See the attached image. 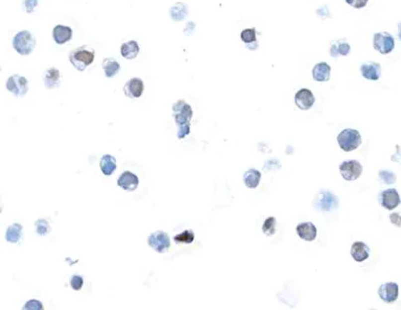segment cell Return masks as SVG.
<instances>
[{
  "label": "cell",
  "mask_w": 401,
  "mask_h": 310,
  "mask_svg": "<svg viewBox=\"0 0 401 310\" xmlns=\"http://www.w3.org/2000/svg\"><path fill=\"white\" fill-rule=\"evenodd\" d=\"M350 45H349L345 40H336L332 41L330 45V56L336 59L338 56H347L350 53Z\"/></svg>",
  "instance_id": "603a6c76"
},
{
  "label": "cell",
  "mask_w": 401,
  "mask_h": 310,
  "mask_svg": "<svg viewBox=\"0 0 401 310\" xmlns=\"http://www.w3.org/2000/svg\"><path fill=\"white\" fill-rule=\"evenodd\" d=\"M95 50L90 46H80L69 54V61L73 66L79 70L84 71L94 62Z\"/></svg>",
  "instance_id": "6da1fadb"
},
{
  "label": "cell",
  "mask_w": 401,
  "mask_h": 310,
  "mask_svg": "<svg viewBox=\"0 0 401 310\" xmlns=\"http://www.w3.org/2000/svg\"><path fill=\"white\" fill-rule=\"evenodd\" d=\"M331 68L325 62L318 63L313 68V78L316 81H328L330 79Z\"/></svg>",
  "instance_id": "ffe728a7"
},
{
  "label": "cell",
  "mask_w": 401,
  "mask_h": 310,
  "mask_svg": "<svg viewBox=\"0 0 401 310\" xmlns=\"http://www.w3.org/2000/svg\"><path fill=\"white\" fill-rule=\"evenodd\" d=\"M350 254L356 262H364L370 256V247L363 241H355L351 245Z\"/></svg>",
  "instance_id": "e0dca14e"
},
{
  "label": "cell",
  "mask_w": 401,
  "mask_h": 310,
  "mask_svg": "<svg viewBox=\"0 0 401 310\" xmlns=\"http://www.w3.org/2000/svg\"><path fill=\"white\" fill-rule=\"evenodd\" d=\"M36 44V38L28 30H21L13 39V47L21 56H28L32 54Z\"/></svg>",
  "instance_id": "7a4b0ae2"
},
{
  "label": "cell",
  "mask_w": 401,
  "mask_h": 310,
  "mask_svg": "<svg viewBox=\"0 0 401 310\" xmlns=\"http://www.w3.org/2000/svg\"><path fill=\"white\" fill-rule=\"evenodd\" d=\"M169 13L173 21H182L188 15V6L183 2H178L171 6Z\"/></svg>",
  "instance_id": "484cf974"
},
{
  "label": "cell",
  "mask_w": 401,
  "mask_h": 310,
  "mask_svg": "<svg viewBox=\"0 0 401 310\" xmlns=\"http://www.w3.org/2000/svg\"><path fill=\"white\" fill-rule=\"evenodd\" d=\"M313 206L319 211H331L337 208L338 199L330 191L321 190L316 194Z\"/></svg>",
  "instance_id": "5b68a950"
},
{
  "label": "cell",
  "mask_w": 401,
  "mask_h": 310,
  "mask_svg": "<svg viewBox=\"0 0 401 310\" xmlns=\"http://www.w3.org/2000/svg\"><path fill=\"white\" fill-rule=\"evenodd\" d=\"M379 202L385 209L387 210H394L401 203L400 195L398 191L394 188H389L382 191L379 195Z\"/></svg>",
  "instance_id": "30bf717a"
},
{
  "label": "cell",
  "mask_w": 401,
  "mask_h": 310,
  "mask_svg": "<svg viewBox=\"0 0 401 310\" xmlns=\"http://www.w3.org/2000/svg\"><path fill=\"white\" fill-rule=\"evenodd\" d=\"M241 38L242 40V42H244L246 45L252 44L257 42V34L256 29L253 28H245L241 33Z\"/></svg>",
  "instance_id": "f1b7e54d"
},
{
  "label": "cell",
  "mask_w": 401,
  "mask_h": 310,
  "mask_svg": "<svg viewBox=\"0 0 401 310\" xmlns=\"http://www.w3.org/2000/svg\"><path fill=\"white\" fill-rule=\"evenodd\" d=\"M140 47L135 40H131L129 42L123 43L120 47L121 56L127 60H134L136 59L139 54Z\"/></svg>",
  "instance_id": "44dd1931"
},
{
  "label": "cell",
  "mask_w": 401,
  "mask_h": 310,
  "mask_svg": "<svg viewBox=\"0 0 401 310\" xmlns=\"http://www.w3.org/2000/svg\"><path fill=\"white\" fill-rule=\"evenodd\" d=\"M391 160L393 162H397L399 164H401V149L399 146H396V152L394 155L391 156Z\"/></svg>",
  "instance_id": "f35d334b"
},
{
  "label": "cell",
  "mask_w": 401,
  "mask_h": 310,
  "mask_svg": "<svg viewBox=\"0 0 401 310\" xmlns=\"http://www.w3.org/2000/svg\"><path fill=\"white\" fill-rule=\"evenodd\" d=\"M340 172L346 181H355L361 177L363 165L356 160L344 161L340 164Z\"/></svg>",
  "instance_id": "9c48e42d"
},
{
  "label": "cell",
  "mask_w": 401,
  "mask_h": 310,
  "mask_svg": "<svg viewBox=\"0 0 401 310\" xmlns=\"http://www.w3.org/2000/svg\"><path fill=\"white\" fill-rule=\"evenodd\" d=\"M316 101L315 95L313 94V92L310 89H301L296 93L295 95V102L297 107L300 110L307 111L312 109L314 106V103Z\"/></svg>",
  "instance_id": "4fadbf2b"
},
{
  "label": "cell",
  "mask_w": 401,
  "mask_h": 310,
  "mask_svg": "<svg viewBox=\"0 0 401 310\" xmlns=\"http://www.w3.org/2000/svg\"><path fill=\"white\" fill-rule=\"evenodd\" d=\"M99 167L102 173L107 175V177H110L117 168L116 159L111 155H104L99 161Z\"/></svg>",
  "instance_id": "7402d4cb"
},
{
  "label": "cell",
  "mask_w": 401,
  "mask_h": 310,
  "mask_svg": "<svg viewBox=\"0 0 401 310\" xmlns=\"http://www.w3.org/2000/svg\"><path fill=\"white\" fill-rule=\"evenodd\" d=\"M373 47L382 55H388L395 47V39L387 32L376 33L373 37Z\"/></svg>",
  "instance_id": "52a82bcc"
},
{
  "label": "cell",
  "mask_w": 401,
  "mask_h": 310,
  "mask_svg": "<svg viewBox=\"0 0 401 310\" xmlns=\"http://www.w3.org/2000/svg\"><path fill=\"white\" fill-rule=\"evenodd\" d=\"M276 219L274 216H270V218H267L263 225H262V232L266 235V236H272L275 234L276 232Z\"/></svg>",
  "instance_id": "f546056e"
},
{
  "label": "cell",
  "mask_w": 401,
  "mask_h": 310,
  "mask_svg": "<svg viewBox=\"0 0 401 310\" xmlns=\"http://www.w3.org/2000/svg\"><path fill=\"white\" fill-rule=\"evenodd\" d=\"M297 234L298 236L300 237L301 239L305 240V241H314L317 238V228L316 226L311 223V222H306V223H301L297 226Z\"/></svg>",
  "instance_id": "2e32d148"
},
{
  "label": "cell",
  "mask_w": 401,
  "mask_h": 310,
  "mask_svg": "<svg viewBox=\"0 0 401 310\" xmlns=\"http://www.w3.org/2000/svg\"><path fill=\"white\" fill-rule=\"evenodd\" d=\"M36 231L41 236H46L51 232V227L47 220L41 219L36 222Z\"/></svg>",
  "instance_id": "4dcf8cb0"
},
{
  "label": "cell",
  "mask_w": 401,
  "mask_h": 310,
  "mask_svg": "<svg viewBox=\"0 0 401 310\" xmlns=\"http://www.w3.org/2000/svg\"><path fill=\"white\" fill-rule=\"evenodd\" d=\"M369 0H346V2L354 8H363L367 5Z\"/></svg>",
  "instance_id": "8d00e7d4"
},
{
  "label": "cell",
  "mask_w": 401,
  "mask_h": 310,
  "mask_svg": "<svg viewBox=\"0 0 401 310\" xmlns=\"http://www.w3.org/2000/svg\"><path fill=\"white\" fill-rule=\"evenodd\" d=\"M53 37L57 44L63 45L73 38V29L65 25H56L53 30Z\"/></svg>",
  "instance_id": "ac0fdd59"
},
{
  "label": "cell",
  "mask_w": 401,
  "mask_h": 310,
  "mask_svg": "<svg viewBox=\"0 0 401 310\" xmlns=\"http://www.w3.org/2000/svg\"><path fill=\"white\" fill-rule=\"evenodd\" d=\"M172 116L178 127L190 125V121L193 116L192 108L185 100L179 99L172 105Z\"/></svg>",
  "instance_id": "277c9868"
},
{
  "label": "cell",
  "mask_w": 401,
  "mask_h": 310,
  "mask_svg": "<svg viewBox=\"0 0 401 310\" xmlns=\"http://www.w3.org/2000/svg\"><path fill=\"white\" fill-rule=\"evenodd\" d=\"M117 185L126 191L136 190L139 185V179L135 173L132 171H123L117 180Z\"/></svg>",
  "instance_id": "5bb4252c"
},
{
  "label": "cell",
  "mask_w": 401,
  "mask_h": 310,
  "mask_svg": "<svg viewBox=\"0 0 401 310\" xmlns=\"http://www.w3.org/2000/svg\"><path fill=\"white\" fill-rule=\"evenodd\" d=\"M261 180V172L257 169L251 168L243 174V183L248 188L254 189L259 185Z\"/></svg>",
  "instance_id": "cb8c5ba5"
},
{
  "label": "cell",
  "mask_w": 401,
  "mask_h": 310,
  "mask_svg": "<svg viewBox=\"0 0 401 310\" xmlns=\"http://www.w3.org/2000/svg\"><path fill=\"white\" fill-rule=\"evenodd\" d=\"M337 142L344 152H352L362 144V136L357 130L345 129L337 135Z\"/></svg>",
  "instance_id": "3957f363"
},
{
  "label": "cell",
  "mask_w": 401,
  "mask_h": 310,
  "mask_svg": "<svg viewBox=\"0 0 401 310\" xmlns=\"http://www.w3.org/2000/svg\"><path fill=\"white\" fill-rule=\"evenodd\" d=\"M390 221L396 227H401V215L398 212L390 214Z\"/></svg>",
  "instance_id": "74e56055"
},
{
  "label": "cell",
  "mask_w": 401,
  "mask_h": 310,
  "mask_svg": "<svg viewBox=\"0 0 401 310\" xmlns=\"http://www.w3.org/2000/svg\"><path fill=\"white\" fill-rule=\"evenodd\" d=\"M22 226L20 224H13L8 227L5 232V239L9 243H17L22 237Z\"/></svg>",
  "instance_id": "d4e9b609"
},
{
  "label": "cell",
  "mask_w": 401,
  "mask_h": 310,
  "mask_svg": "<svg viewBox=\"0 0 401 310\" xmlns=\"http://www.w3.org/2000/svg\"><path fill=\"white\" fill-rule=\"evenodd\" d=\"M38 3H39L38 0H24L22 2V7L26 13H33Z\"/></svg>",
  "instance_id": "e575fe53"
},
{
  "label": "cell",
  "mask_w": 401,
  "mask_h": 310,
  "mask_svg": "<svg viewBox=\"0 0 401 310\" xmlns=\"http://www.w3.org/2000/svg\"><path fill=\"white\" fill-rule=\"evenodd\" d=\"M145 91V82L139 78H133L129 79L123 86V93L129 98H139Z\"/></svg>",
  "instance_id": "8fae6325"
},
{
  "label": "cell",
  "mask_w": 401,
  "mask_h": 310,
  "mask_svg": "<svg viewBox=\"0 0 401 310\" xmlns=\"http://www.w3.org/2000/svg\"><path fill=\"white\" fill-rule=\"evenodd\" d=\"M379 179L383 183H385L386 185H391V184H394L397 180L396 178V174L392 171L390 170H380L379 173Z\"/></svg>",
  "instance_id": "1f68e13d"
},
{
  "label": "cell",
  "mask_w": 401,
  "mask_h": 310,
  "mask_svg": "<svg viewBox=\"0 0 401 310\" xmlns=\"http://www.w3.org/2000/svg\"><path fill=\"white\" fill-rule=\"evenodd\" d=\"M173 240L177 244H190L194 240V232L192 230H185L174 236Z\"/></svg>",
  "instance_id": "83f0119b"
},
{
  "label": "cell",
  "mask_w": 401,
  "mask_h": 310,
  "mask_svg": "<svg viewBox=\"0 0 401 310\" xmlns=\"http://www.w3.org/2000/svg\"><path fill=\"white\" fill-rule=\"evenodd\" d=\"M61 72L57 68H49L45 71L43 82L46 89H55L61 84Z\"/></svg>",
  "instance_id": "d6986e66"
},
{
  "label": "cell",
  "mask_w": 401,
  "mask_h": 310,
  "mask_svg": "<svg viewBox=\"0 0 401 310\" xmlns=\"http://www.w3.org/2000/svg\"><path fill=\"white\" fill-rule=\"evenodd\" d=\"M102 69L105 71L106 77L111 78L115 77L119 72L120 64L113 58H106L102 61Z\"/></svg>",
  "instance_id": "4316f807"
},
{
  "label": "cell",
  "mask_w": 401,
  "mask_h": 310,
  "mask_svg": "<svg viewBox=\"0 0 401 310\" xmlns=\"http://www.w3.org/2000/svg\"><path fill=\"white\" fill-rule=\"evenodd\" d=\"M148 244L154 251L163 254L168 252L170 247V238L166 232L156 231L152 233L148 238Z\"/></svg>",
  "instance_id": "8992f818"
},
{
  "label": "cell",
  "mask_w": 401,
  "mask_h": 310,
  "mask_svg": "<svg viewBox=\"0 0 401 310\" xmlns=\"http://www.w3.org/2000/svg\"><path fill=\"white\" fill-rule=\"evenodd\" d=\"M84 285V279L80 275H74L73 278L70 279V286L74 291H80L81 287Z\"/></svg>",
  "instance_id": "d6a6232c"
},
{
  "label": "cell",
  "mask_w": 401,
  "mask_h": 310,
  "mask_svg": "<svg viewBox=\"0 0 401 310\" xmlns=\"http://www.w3.org/2000/svg\"><path fill=\"white\" fill-rule=\"evenodd\" d=\"M193 28H194V23L193 22H188L186 25V28L184 29V33L186 35H191L193 33Z\"/></svg>",
  "instance_id": "ab89813d"
},
{
  "label": "cell",
  "mask_w": 401,
  "mask_h": 310,
  "mask_svg": "<svg viewBox=\"0 0 401 310\" xmlns=\"http://www.w3.org/2000/svg\"><path fill=\"white\" fill-rule=\"evenodd\" d=\"M398 38L401 41V22L398 23Z\"/></svg>",
  "instance_id": "60d3db41"
},
{
  "label": "cell",
  "mask_w": 401,
  "mask_h": 310,
  "mask_svg": "<svg viewBox=\"0 0 401 310\" xmlns=\"http://www.w3.org/2000/svg\"><path fill=\"white\" fill-rule=\"evenodd\" d=\"M378 296L386 303H394L399 296V286L395 282L384 283L378 288Z\"/></svg>",
  "instance_id": "7c38bea8"
},
{
  "label": "cell",
  "mask_w": 401,
  "mask_h": 310,
  "mask_svg": "<svg viewBox=\"0 0 401 310\" xmlns=\"http://www.w3.org/2000/svg\"><path fill=\"white\" fill-rule=\"evenodd\" d=\"M43 308H44L43 304L40 301H38V300H29V301L26 304H24V306H23L24 310H33V309L41 310Z\"/></svg>",
  "instance_id": "836d02e7"
},
{
  "label": "cell",
  "mask_w": 401,
  "mask_h": 310,
  "mask_svg": "<svg viewBox=\"0 0 401 310\" xmlns=\"http://www.w3.org/2000/svg\"><path fill=\"white\" fill-rule=\"evenodd\" d=\"M190 133V125H184L178 127V134L177 136L179 139H184L185 137H187Z\"/></svg>",
  "instance_id": "d590c367"
},
{
  "label": "cell",
  "mask_w": 401,
  "mask_h": 310,
  "mask_svg": "<svg viewBox=\"0 0 401 310\" xmlns=\"http://www.w3.org/2000/svg\"><path fill=\"white\" fill-rule=\"evenodd\" d=\"M361 74L366 79L378 80L382 75V65L372 61L365 62L361 66Z\"/></svg>",
  "instance_id": "9a60e30c"
},
{
  "label": "cell",
  "mask_w": 401,
  "mask_h": 310,
  "mask_svg": "<svg viewBox=\"0 0 401 310\" xmlns=\"http://www.w3.org/2000/svg\"><path fill=\"white\" fill-rule=\"evenodd\" d=\"M6 89L11 92L13 95L20 97L25 95L28 92V80L22 76L13 75L6 80Z\"/></svg>",
  "instance_id": "ba28073f"
}]
</instances>
